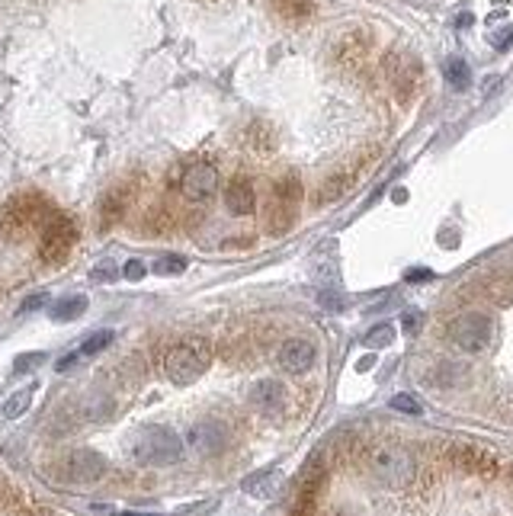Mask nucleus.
I'll return each instance as SVG.
<instances>
[{
    "label": "nucleus",
    "mask_w": 513,
    "mask_h": 516,
    "mask_svg": "<svg viewBox=\"0 0 513 516\" xmlns=\"http://www.w3.org/2000/svg\"><path fill=\"white\" fill-rule=\"evenodd\" d=\"M510 42H513V26H507L504 33L494 35V45H497V49H510Z\"/></svg>",
    "instance_id": "nucleus-31"
},
{
    "label": "nucleus",
    "mask_w": 513,
    "mask_h": 516,
    "mask_svg": "<svg viewBox=\"0 0 513 516\" xmlns=\"http://www.w3.org/2000/svg\"><path fill=\"white\" fill-rule=\"evenodd\" d=\"M395 340V327L392 324H379V327H372L366 337H362V343L369 347V350H382V347H388V343Z\"/></svg>",
    "instance_id": "nucleus-22"
},
{
    "label": "nucleus",
    "mask_w": 513,
    "mask_h": 516,
    "mask_svg": "<svg viewBox=\"0 0 513 516\" xmlns=\"http://www.w3.org/2000/svg\"><path fill=\"white\" fill-rule=\"evenodd\" d=\"M77 244V222L67 215H55L49 218V225L43 228V238H39V257L45 260V263H65L67 254L74 250Z\"/></svg>",
    "instance_id": "nucleus-5"
},
{
    "label": "nucleus",
    "mask_w": 513,
    "mask_h": 516,
    "mask_svg": "<svg viewBox=\"0 0 513 516\" xmlns=\"http://www.w3.org/2000/svg\"><path fill=\"white\" fill-rule=\"evenodd\" d=\"M273 7L283 20H308L315 13V0H273Z\"/></svg>",
    "instance_id": "nucleus-18"
},
{
    "label": "nucleus",
    "mask_w": 513,
    "mask_h": 516,
    "mask_svg": "<svg viewBox=\"0 0 513 516\" xmlns=\"http://www.w3.org/2000/svg\"><path fill=\"white\" fill-rule=\"evenodd\" d=\"M366 51H369V39H366V35H362V33H346L344 39L337 42L334 55H337V61H340V65L356 67L362 59H366Z\"/></svg>",
    "instance_id": "nucleus-14"
},
{
    "label": "nucleus",
    "mask_w": 513,
    "mask_h": 516,
    "mask_svg": "<svg viewBox=\"0 0 513 516\" xmlns=\"http://www.w3.org/2000/svg\"><path fill=\"white\" fill-rule=\"evenodd\" d=\"M408 279H411V283H424V279H433V273H430V270H411Z\"/></svg>",
    "instance_id": "nucleus-33"
},
{
    "label": "nucleus",
    "mask_w": 513,
    "mask_h": 516,
    "mask_svg": "<svg viewBox=\"0 0 513 516\" xmlns=\"http://www.w3.org/2000/svg\"><path fill=\"white\" fill-rule=\"evenodd\" d=\"M501 417H507V420H513V392L501 398Z\"/></svg>",
    "instance_id": "nucleus-32"
},
{
    "label": "nucleus",
    "mask_w": 513,
    "mask_h": 516,
    "mask_svg": "<svg viewBox=\"0 0 513 516\" xmlns=\"http://www.w3.org/2000/svg\"><path fill=\"white\" fill-rule=\"evenodd\" d=\"M385 77L398 100L411 103V97L421 87V61L408 55V51H392L385 59Z\"/></svg>",
    "instance_id": "nucleus-7"
},
{
    "label": "nucleus",
    "mask_w": 513,
    "mask_h": 516,
    "mask_svg": "<svg viewBox=\"0 0 513 516\" xmlns=\"http://www.w3.org/2000/svg\"><path fill=\"white\" fill-rule=\"evenodd\" d=\"M251 145H253V151H269L273 145H276V138H273V132H269V129H263V125H253V129H251Z\"/></svg>",
    "instance_id": "nucleus-26"
},
{
    "label": "nucleus",
    "mask_w": 513,
    "mask_h": 516,
    "mask_svg": "<svg viewBox=\"0 0 513 516\" xmlns=\"http://www.w3.org/2000/svg\"><path fill=\"white\" fill-rule=\"evenodd\" d=\"M366 468L369 475L376 478L379 484L392 488V491H401L414 481L417 475V462L404 446L398 442H376L369 452H366Z\"/></svg>",
    "instance_id": "nucleus-2"
},
{
    "label": "nucleus",
    "mask_w": 513,
    "mask_h": 516,
    "mask_svg": "<svg viewBox=\"0 0 513 516\" xmlns=\"http://www.w3.org/2000/svg\"><path fill=\"white\" fill-rule=\"evenodd\" d=\"M113 343V331H97L90 333L84 340V347H81V356H97V353H103L106 347Z\"/></svg>",
    "instance_id": "nucleus-23"
},
{
    "label": "nucleus",
    "mask_w": 513,
    "mask_h": 516,
    "mask_svg": "<svg viewBox=\"0 0 513 516\" xmlns=\"http://www.w3.org/2000/svg\"><path fill=\"white\" fill-rule=\"evenodd\" d=\"M443 77H447V83L453 90H465L471 83V71L462 59H449L447 65H443Z\"/></svg>",
    "instance_id": "nucleus-20"
},
{
    "label": "nucleus",
    "mask_w": 513,
    "mask_h": 516,
    "mask_svg": "<svg viewBox=\"0 0 513 516\" xmlns=\"http://www.w3.org/2000/svg\"><path fill=\"white\" fill-rule=\"evenodd\" d=\"M55 215L49 196L43 192H19L0 206V238L4 241H23L33 231H43Z\"/></svg>",
    "instance_id": "nucleus-1"
},
{
    "label": "nucleus",
    "mask_w": 513,
    "mask_h": 516,
    "mask_svg": "<svg viewBox=\"0 0 513 516\" xmlns=\"http://www.w3.org/2000/svg\"><path fill=\"white\" fill-rule=\"evenodd\" d=\"M251 404L263 417H279L286 408V388L276 379H263V382H257L251 388Z\"/></svg>",
    "instance_id": "nucleus-12"
},
{
    "label": "nucleus",
    "mask_w": 513,
    "mask_h": 516,
    "mask_svg": "<svg viewBox=\"0 0 513 516\" xmlns=\"http://www.w3.org/2000/svg\"><path fill=\"white\" fill-rule=\"evenodd\" d=\"M491 337H494V324H491L488 315L481 311H465L449 324V340L465 353H481L488 350Z\"/></svg>",
    "instance_id": "nucleus-6"
},
{
    "label": "nucleus",
    "mask_w": 513,
    "mask_h": 516,
    "mask_svg": "<svg viewBox=\"0 0 513 516\" xmlns=\"http://www.w3.org/2000/svg\"><path fill=\"white\" fill-rule=\"evenodd\" d=\"M128 452H132L138 465H174V462L183 458V440L167 426H144V430H138L132 436Z\"/></svg>",
    "instance_id": "nucleus-4"
},
{
    "label": "nucleus",
    "mask_w": 513,
    "mask_h": 516,
    "mask_svg": "<svg viewBox=\"0 0 513 516\" xmlns=\"http://www.w3.org/2000/svg\"><path fill=\"white\" fill-rule=\"evenodd\" d=\"M372 363H376V359H372V356L360 359V372H366V369H369V366H372Z\"/></svg>",
    "instance_id": "nucleus-35"
},
{
    "label": "nucleus",
    "mask_w": 513,
    "mask_h": 516,
    "mask_svg": "<svg viewBox=\"0 0 513 516\" xmlns=\"http://www.w3.org/2000/svg\"><path fill=\"white\" fill-rule=\"evenodd\" d=\"M33 395H35L33 385H29V388H19L17 395H10V398L4 401V417H7V420L23 417L26 410H29V404H33Z\"/></svg>",
    "instance_id": "nucleus-21"
},
{
    "label": "nucleus",
    "mask_w": 513,
    "mask_h": 516,
    "mask_svg": "<svg viewBox=\"0 0 513 516\" xmlns=\"http://www.w3.org/2000/svg\"><path fill=\"white\" fill-rule=\"evenodd\" d=\"M116 516H148V513H116Z\"/></svg>",
    "instance_id": "nucleus-36"
},
{
    "label": "nucleus",
    "mask_w": 513,
    "mask_h": 516,
    "mask_svg": "<svg viewBox=\"0 0 513 516\" xmlns=\"http://www.w3.org/2000/svg\"><path fill=\"white\" fill-rule=\"evenodd\" d=\"M225 208L237 218L251 215L253 208H257V192H253L247 176H235V180L225 186Z\"/></svg>",
    "instance_id": "nucleus-13"
},
{
    "label": "nucleus",
    "mask_w": 513,
    "mask_h": 516,
    "mask_svg": "<svg viewBox=\"0 0 513 516\" xmlns=\"http://www.w3.org/2000/svg\"><path fill=\"white\" fill-rule=\"evenodd\" d=\"M455 462L462 468H469V472H485V475L497 468L494 456L478 450V446H459V450H455Z\"/></svg>",
    "instance_id": "nucleus-17"
},
{
    "label": "nucleus",
    "mask_w": 513,
    "mask_h": 516,
    "mask_svg": "<svg viewBox=\"0 0 513 516\" xmlns=\"http://www.w3.org/2000/svg\"><path fill=\"white\" fill-rule=\"evenodd\" d=\"M190 446H193L199 456H215L228 446V430L219 420H199V424L190 430Z\"/></svg>",
    "instance_id": "nucleus-11"
},
{
    "label": "nucleus",
    "mask_w": 513,
    "mask_h": 516,
    "mask_svg": "<svg viewBox=\"0 0 513 516\" xmlns=\"http://www.w3.org/2000/svg\"><path fill=\"white\" fill-rule=\"evenodd\" d=\"M128 190H113V192H106L103 196V202H100V225L103 228H113V225H119L122 218H126V208H128Z\"/></svg>",
    "instance_id": "nucleus-15"
},
{
    "label": "nucleus",
    "mask_w": 513,
    "mask_h": 516,
    "mask_svg": "<svg viewBox=\"0 0 513 516\" xmlns=\"http://www.w3.org/2000/svg\"><path fill=\"white\" fill-rule=\"evenodd\" d=\"M245 491L251 494V497H263V500H269V497H276L279 491H283V475L279 472H257V475H251V478H245Z\"/></svg>",
    "instance_id": "nucleus-16"
},
{
    "label": "nucleus",
    "mask_w": 513,
    "mask_h": 516,
    "mask_svg": "<svg viewBox=\"0 0 513 516\" xmlns=\"http://www.w3.org/2000/svg\"><path fill=\"white\" fill-rule=\"evenodd\" d=\"M84 311H87L84 295H67V299L51 305V317H55V321H74V317H81Z\"/></svg>",
    "instance_id": "nucleus-19"
},
{
    "label": "nucleus",
    "mask_w": 513,
    "mask_h": 516,
    "mask_svg": "<svg viewBox=\"0 0 513 516\" xmlns=\"http://www.w3.org/2000/svg\"><path fill=\"white\" fill-rule=\"evenodd\" d=\"M215 190H219V170L209 160H196L180 176V192L190 202H209L215 196Z\"/></svg>",
    "instance_id": "nucleus-8"
},
{
    "label": "nucleus",
    "mask_w": 513,
    "mask_h": 516,
    "mask_svg": "<svg viewBox=\"0 0 513 516\" xmlns=\"http://www.w3.org/2000/svg\"><path fill=\"white\" fill-rule=\"evenodd\" d=\"M45 301H49V295H45V292H39V295H29V299L23 301V305H19V311H35V309H43Z\"/></svg>",
    "instance_id": "nucleus-30"
},
{
    "label": "nucleus",
    "mask_w": 513,
    "mask_h": 516,
    "mask_svg": "<svg viewBox=\"0 0 513 516\" xmlns=\"http://www.w3.org/2000/svg\"><path fill=\"white\" fill-rule=\"evenodd\" d=\"M186 270V260L177 257V254H170V257H160L158 263H154V273L158 276H180Z\"/></svg>",
    "instance_id": "nucleus-24"
},
{
    "label": "nucleus",
    "mask_w": 513,
    "mask_h": 516,
    "mask_svg": "<svg viewBox=\"0 0 513 516\" xmlns=\"http://www.w3.org/2000/svg\"><path fill=\"white\" fill-rule=\"evenodd\" d=\"M212 363V347L206 337H183L180 343H174L164 356V375L174 385H190L196 382Z\"/></svg>",
    "instance_id": "nucleus-3"
},
{
    "label": "nucleus",
    "mask_w": 513,
    "mask_h": 516,
    "mask_svg": "<svg viewBox=\"0 0 513 516\" xmlns=\"http://www.w3.org/2000/svg\"><path fill=\"white\" fill-rule=\"evenodd\" d=\"M276 359L289 375H305L315 366V359H318V347H315L308 337H289V340H283V347H279Z\"/></svg>",
    "instance_id": "nucleus-10"
},
{
    "label": "nucleus",
    "mask_w": 513,
    "mask_h": 516,
    "mask_svg": "<svg viewBox=\"0 0 513 516\" xmlns=\"http://www.w3.org/2000/svg\"><path fill=\"white\" fill-rule=\"evenodd\" d=\"M77 356H81V353H74V356H65V359H61V363H58V369H61V372H65V369H71V366H74V363H77Z\"/></svg>",
    "instance_id": "nucleus-34"
},
{
    "label": "nucleus",
    "mask_w": 513,
    "mask_h": 516,
    "mask_svg": "<svg viewBox=\"0 0 513 516\" xmlns=\"http://www.w3.org/2000/svg\"><path fill=\"white\" fill-rule=\"evenodd\" d=\"M58 475L71 484H93L106 475V458L93 450H77L61 462Z\"/></svg>",
    "instance_id": "nucleus-9"
},
{
    "label": "nucleus",
    "mask_w": 513,
    "mask_h": 516,
    "mask_svg": "<svg viewBox=\"0 0 513 516\" xmlns=\"http://www.w3.org/2000/svg\"><path fill=\"white\" fill-rule=\"evenodd\" d=\"M392 410H401V414H424V404L414 395H395L392 398Z\"/></svg>",
    "instance_id": "nucleus-25"
},
{
    "label": "nucleus",
    "mask_w": 513,
    "mask_h": 516,
    "mask_svg": "<svg viewBox=\"0 0 513 516\" xmlns=\"http://www.w3.org/2000/svg\"><path fill=\"white\" fill-rule=\"evenodd\" d=\"M43 363H45V353H26V356H17L13 369H17V372H33V369L43 366Z\"/></svg>",
    "instance_id": "nucleus-27"
},
{
    "label": "nucleus",
    "mask_w": 513,
    "mask_h": 516,
    "mask_svg": "<svg viewBox=\"0 0 513 516\" xmlns=\"http://www.w3.org/2000/svg\"><path fill=\"white\" fill-rule=\"evenodd\" d=\"M421 324H424V315H421V311H408V315L401 317V327L408 333H417V331H421Z\"/></svg>",
    "instance_id": "nucleus-28"
},
{
    "label": "nucleus",
    "mask_w": 513,
    "mask_h": 516,
    "mask_svg": "<svg viewBox=\"0 0 513 516\" xmlns=\"http://www.w3.org/2000/svg\"><path fill=\"white\" fill-rule=\"evenodd\" d=\"M122 273H126V279H132V283H138V279H142V276H144V263H142V260H128L126 270H122Z\"/></svg>",
    "instance_id": "nucleus-29"
}]
</instances>
